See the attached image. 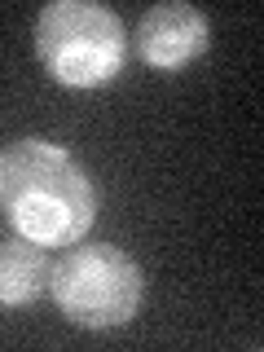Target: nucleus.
Masks as SVG:
<instances>
[{"label":"nucleus","instance_id":"nucleus-3","mask_svg":"<svg viewBox=\"0 0 264 352\" xmlns=\"http://www.w3.org/2000/svg\"><path fill=\"white\" fill-rule=\"evenodd\" d=\"M49 295L75 326H124L146 304V273L124 247H71L49 264Z\"/></svg>","mask_w":264,"mask_h":352},{"label":"nucleus","instance_id":"nucleus-5","mask_svg":"<svg viewBox=\"0 0 264 352\" xmlns=\"http://www.w3.org/2000/svg\"><path fill=\"white\" fill-rule=\"evenodd\" d=\"M49 286V256L31 238H5L0 242V304L22 308Z\"/></svg>","mask_w":264,"mask_h":352},{"label":"nucleus","instance_id":"nucleus-4","mask_svg":"<svg viewBox=\"0 0 264 352\" xmlns=\"http://www.w3.org/2000/svg\"><path fill=\"white\" fill-rule=\"evenodd\" d=\"M212 44V22L203 9L181 5V0H163L141 14L137 27V53L154 71H181L198 62Z\"/></svg>","mask_w":264,"mask_h":352},{"label":"nucleus","instance_id":"nucleus-2","mask_svg":"<svg viewBox=\"0 0 264 352\" xmlns=\"http://www.w3.org/2000/svg\"><path fill=\"white\" fill-rule=\"evenodd\" d=\"M36 53L58 84L97 88L124 71L128 36L115 9L93 0H53L36 18Z\"/></svg>","mask_w":264,"mask_h":352},{"label":"nucleus","instance_id":"nucleus-1","mask_svg":"<svg viewBox=\"0 0 264 352\" xmlns=\"http://www.w3.org/2000/svg\"><path fill=\"white\" fill-rule=\"evenodd\" d=\"M0 212L36 247H71L97 216L93 176L71 150L18 137L0 150Z\"/></svg>","mask_w":264,"mask_h":352}]
</instances>
